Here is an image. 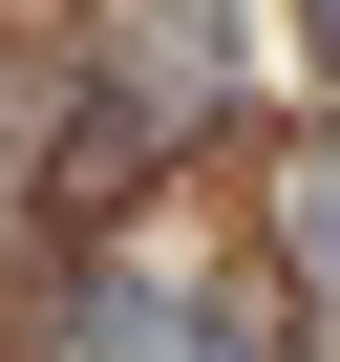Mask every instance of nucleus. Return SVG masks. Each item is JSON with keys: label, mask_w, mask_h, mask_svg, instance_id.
Listing matches in <instances>:
<instances>
[{"label": "nucleus", "mask_w": 340, "mask_h": 362, "mask_svg": "<svg viewBox=\"0 0 340 362\" xmlns=\"http://www.w3.org/2000/svg\"><path fill=\"white\" fill-rule=\"evenodd\" d=\"M85 341H107V362H234V320H213V298H170V277H107Z\"/></svg>", "instance_id": "obj_1"}, {"label": "nucleus", "mask_w": 340, "mask_h": 362, "mask_svg": "<svg viewBox=\"0 0 340 362\" xmlns=\"http://www.w3.org/2000/svg\"><path fill=\"white\" fill-rule=\"evenodd\" d=\"M277 256H298V277H319V298H340V128H319V149H298V170H277Z\"/></svg>", "instance_id": "obj_2"}, {"label": "nucleus", "mask_w": 340, "mask_h": 362, "mask_svg": "<svg viewBox=\"0 0 340 362\" xmlns=\"http://www.w3.org/2000/svg\"><path fill=\"white\" fill-rule=\"evenodd\" d=\"M319 64H340V0H319Z\"/></svg>", "instance_id": "obj_3"}]
</instances>
